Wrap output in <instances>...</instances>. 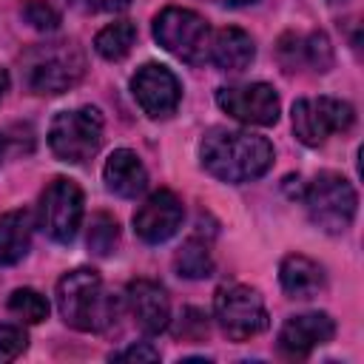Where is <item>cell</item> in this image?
Segmentation results:
<instances>
[{
	"label": "cell",
	"instance_id": "f1b7e54d",
	"mask_svg": "<svg viewBox=\"0 0 364 364\" xmlns=\"http://www.w3.org/2000/svg\"><path fill=\"white\" fill-rule=\"evenodd\" d=\"M6 88H9V74H6V68H0V100H3Z\"/></svg>",
	"mask_w": 364,
	"mask_h": 364
},
{
	"label": "cell",
	"instance_id": "3957f363",
	"mask_svg": "<svg viewBox=\"0 0 364 364\" xmlns=\"http://www.w3.org/2000/svg\"><path fill=\"white\" fill-rule=\"evenodd\" d=\"M23 85L31 94H63L68 88H74L82 74H85V54L77 43L71 40H54V43H43L34 46L23 54Z\"/></svg>",
	"mask_w": 364,
	"mask_h": 364
},
{
	"label": "cell",
	"instance_id": "5bb4252c",
	"mask_svg": "<svg viewBox=\"0 0 364 364\" xmlns=\"http://www.w3.org/2000/svg\"><path fill=\"white\" fill-rule=\"evenodd\" d=\"M336 336V321L327 313L290 316L279 330V347L290 358H304L310 350L327 344Z\"/></svg>",
	"mask_w": 364,
	"mask_h": 364
},
{
	"label": "cell",
	"instance_id": "ffe728a7",
	"mask_svg": "<svg viewBox=\"0 0 364 364\" xmlns=\"http://www.w3.org/2000/svg\"><path fill=\"white\" fill-rule=\"evenodd\" d=\"M173 264L179 270V276L185 279H208L213 273V259H210V250L205 242L199 239H188L176 256H173Z\"/></svg>",
	"mask_w": 364,
	"mask_h": 364
},
{
	"label": "cell",
	"instance_id": "4316f807",
	"mask_svg": "<svg viewBox=\"0 0 364 364\" xmlns=\"http://www.w3.org/2000/svg\"><path fill=\"white\" fill-rule=\"evenodd\" d=\"M94 11H122L131 6V0H88Z\"/></svg>",
	"mask_w": 364,
	"mask_h": 364
},
{
	"label": "cell",
	"instance_id": "277c9868",
	"mask_svg": "<svg viewBox=\"0 0 364 364\" xmlns=\"http://www.w3.org/2000/svg\"><path fill=\"white\" fill-rule=\"evenodd\" d=\"M301 202L307 208L310 222L324 233H344L353 225L358 205L353 185L333 171H321L313 182H307Z\"/></svg>",
	"mask_w": 364,
	"mask_h": 364
},
{
	"label": "cell",
	"instance_id": "e0dca14e",
	"mask_svg": "<svg viewBox=\"0 0 364 364\" xmlns=\"http://www.w3.org/2000/svg\"><path fill=\"white\" fill-rule=\"evenodd\" d=\"M279 282L290 299H313L324 290V270L301 253H290L279 264Z\"/></svg>",
	"mask_w": 364,
	"mask_h": 364
},
{
	"label": "cell",
	"instance_id": "f546056e",
	"mask_svg": "<svg viewBox=\"0 0 364 364\" xmlns=\"http://www.w3.org/2000/svg\"><path fill=\"white\" fill-rule=\"evenodd\" d=\"M222 3H228V6H247V3H256V0H222Z\"/></svg>",
	"mask_w": 364,
	"mask_h": 364
},
{
	"label": "cell",
	"instance_id": "30bf717a",
	"mask_svg": "<svg viewBox=\"0 0 364 364\" xmlns=\"http://www.w3.org/2000/svg\"><path fill=\"white\" fill-rule=\"evenodd\" d=\"M216 102L228 117L247 122V125H273L282 111L279 94L267 82H245V85L219 88Z\"/></svg>",
	"mask_w": 364,
	"mask_h": 364
},
{
	"label": "cell",
	"instance_id": "603a6c76",
	"mask_svg": "<svg viewBox=\"0 0 364 364\" xmlns=\"http://www.w3.org/2000/svg\"><path fill=\"white\" fill-rule=\"evenodd\" d=\"M20 14H23V20H26L31 28H37V31H54V28L60 26V14H57L54 6L46 3V0H26L23 9H20Z\"/></svg>",
	"mask_w": 364,
	"mask_h": 364
},
{
	"label": "cell",
	"instance_id": "52a82bcc",
	"mask_svg": "<svg viewBox=\"0 0 364 364\" xmlns=\"http://www.w3.org/2000/svg\"><path fill=\"white\" fill-rule=\"evenodd\" d=\"M213 316L222 333L233 341H247L267 327L264 299L256 287H247V284H230L216 290Z\"/></svg>",
	"mask_w": 364,
	"mask_h": 364
},
{
	"label": "cell",
	"instance_id": "2e32d148",
	"mask_svg": "<svg viewBox=\"0 0 364 364\" xmlns=\"http://www.w3.org/2000/svg\"><path fill=\"white\" fill-rule=\"evenodd\" d=\"M208 57L222 71H242V68H247L253 63L256 46H253V37L247 31H242L236 26H225V28H219L213 34Z\"/></svg>",
	"mask_w": 364,
	"mask_h": 364
},
{
	"label": "cell",
	"instance_id": "7402d4cb",
	"mask_svg": "<svg viewBox=\"0 0 364 364\" xmlns=\"http://www.w3.org/2000/svg\"><path fill=\"white\" fill-rule=\"evenodd\" d=\"M9 310L20 321H26V324H40L43 318H48V301H46V296H40L31 287H17L9 296Z\"/></svg>",
	"mask_w": 364,
	"mask_h": 364
},
{
	"label": "cell",
	"instance_id": "cb8c5ba5",
	"mask_svg": "<svg viewBox=\"0 0 364 364\" xmlns=\"http://www.w3.org/2000/svg\"><path fill=\"white\" fill-rule=\"evenodd\" d=\"M301 48H304V60L316 71H330V65H333V46H330V40H327L324 31H313L301 43Z\"/></svg>",
	"mask_w": 364,
	"mask_h": 364
},
{
	"label": "cell",
	"instance_id": "8fae6325",
	"mask_svg": "<svg viewBox=\"0 0 364 364\" xmlns=\"http://www.w3.org/2000/svg\"><path fill=\"white\" fill-rule=\"evenodd\" d=\"M131 91H134V100L139 102V108L151 119H168L182 100V88H179L176 74L159 63H145L134 74Z\"/></svg>",
	"mask_w": 364,
	"mask_h": 364
},
{
	"label": "cell",
	"instance_id": "7c38bea8",
	"mask_svg": "<svg viewBox=\"0 0 364 364\" xmlns=\"http://www.w3.org/2000/svg\"><path fill=\"white\" fill-rule=\"evenodd\" d=\"M182 216H185V210H182L179 196L173 191H168V188H159V191H154L136 208V213H134V230H136V236L142 242L159 245V242H168L179 230Z\"/></svg>",
	"mask_w": 364,
	"mask_h": 364
},
{
	"label": "cell",
	"instance_id": "d4e9b609",
	"mask_svg": "<svg viewBox=\"0 0 364 364\" xmlns=\"http://www.w3.org/2000/svg\"><path fill=\"white\" fill-rule=\"evenodd\" d=\"M28 347V336L20 324H0V361H14Z\"/></svg>",
	"mask_w": 364,
	"mask_h": 364
},
{
	"label": "cell",
	"instance_id": "4fadbf2b",
	"mask_svg": "<svg viewBox=\"0 0 364 364\" xmlns=\"http://www.w3.org/2000/svg\"><path fill=\"white\" fill-rule=\"evenodd\" d=\"M125 301L128 310L136 321V327L148 336H156L168 327L171 321V299L165 293L162 284L151 282V279H136L128 284L125 290Z\"/></svg>",
	"mask_w": 364,
	"mask_h": 364
},
{
	"label": "cell",
	"instance_id": "8992f818",
	"mask_svg": "<svg viewBox=\"0 0 364 364\" xmlns=\"http://www.w3.org/2000/svg\"><path fill=\"white\" fill-rule=\"evenodd\" d=\"M48 145L57 159L80 165L91 159L102 145V117L97 108L85 105L77 111H63L48 128Z\"/></svg>",
	"mask_w": 364,
	"mask_h": 364
},
{
	"label": "cell",
	"instance_id": "484cf974",
	"mask_svg": "<svg viewBox=\"0 0 364 364\" xmlns=\"http://www.w3.org/2000/svg\"><path fill=\"white\" fill-rule=\"evenodd\" d=\"M114 361H156L159 358V353L151 347V344H131V347H125V350H119V353H114L111 355Z\"/></svg>",
	"mask_w": 364,
	"mask_h": 364
},
{
	"label": "cell",
	"instance_id": "ac0fdd59",
	"mask_svg": "<svg viewBox=\"0 0 364 364\" xmlns=\"http://www.w3.org/2000/svg\"><path fill=\"white\" fill-rule=\"evenodd\" d=\"M31 213L9 210L0 216V264H17L31 247Z\"/></svg>",
	"mask_w": 364,
	"mask_h": 364
},
{
	"label": "cell",
	"instance_id": "9a60e30c",
	"mask_svg": "<svg viewBox=\"0 0 364 364\" xmlns=\"http://www.w3.org/2000/svg\"><path fill=\"white\" fill-rule=\"evenodd\" d=\"M102 179H105V188L122 199H134L136 193L145 191L148 185V171L145 165L139 162V156L128 148H117L105 168H102Z\"/></svg>",
	"mask_w": 364,
	"mask_h": 364
},
{
	"label": "cell",
	"instance_id": "ba28073f",
	"mask_svg": "<svg viewBox=\"0 0 364 364\" xmlns=\"http://www.w3.org/2000/svg\"><path fill=\"white\" fill-rule=\"evenodd\" d=\"M355 119V111L350 102L336 97H316V100H299L293 102V131L299 142L316 148L330 134L350 131Z\"/></svg>",
	"mask_w": 364,
	"mask_h": 364
},
{
	"label": "cell",
	"instance_id": "d6986e66",
	"mask_svg": "<svg viewBox=\"0 0 364 364\" xmlns=\"http://www.w3.org/2000/svg\"><path fill=\"white\" fill-rule=\"evenodd\" d=\"M134 40H136V26L131 20H117L111 26H105L97 37H94V48L102 60H122L131 48H134Z\"/></svg>",
	"mask_w": 364,
	"mask_h": 364
},
{
	"label": "cell",
	"instance_id": "9c48e42d",
	"mask_svg": "<svg viewBox=\"0 0 364 364\" xmlns=\"http://www.w3.org/2000/svg\"><path fill=\"white\" fill-rule=\"evenodd\" d=\"M82 222V191L74 179L57 176L40 196V228L60 245L74 242Z\"/></svg>",
	"mask_w": 364,
	"mask_h": 364
},
{
	"label": "cell",
	"instance_id": "7a4b0ae2",
	"mask_svg": "<svg viewBox=\"0 0 364 364\" xmlns=\"http://www.w3.org/2000/svg\"><path fill=\"white\" fill-rule=\"evenodd\" d=\"M57 310L68 327L97 333L114 321L117 301L105 293L97 270L77 267L57 282Z\"/></svg>",
	"mask_w": 364,
	"mask_h": 364
},
{
	"label": "cell",
	"instance_id": "6da1fadb",
	"mask_svg": "<svg viewBox=\"0 0 364 364\" xmlns=\"http://www.w3.org/2000/svg\"><path fill=\"white\" fill-rule=\"evenodd\" d=\"M202 168L219 182H250L273 165V145L253 131L210 128L199 142Z\"/></svg>",
	"mask_w": 364,
	"mask_h": 364
},
{
	"label": "cell",
	"instance_id": "44dd1931",
	"mask_svg": "<svg viewBox=\"0 0 364 364\" xmlns=\"http://www.w3.org/2000/svg\"><path fill=\"white\" fill-rule=\"evenodd\" d=\"M119 242V225L111 213L97 210L88 222V250L94 256H111Z\"/></svg>",
	"mask_w": 364,
	"mask_h": 364
},
{
	"label": "cell",
	"instance_id": "5b68a950",
	"mask_svg": "<svg viewBox=\"0 0 364 364\" xmlns=\"http://www.w3.org/2000/svg\"><path fill=\"white\" fill-rule=\"evenodd\" d=\"M154 37L165 51H171L173 57L191 65L205 63L208 48H210L208 20L179 6H168L154 17Z\"/></svg>",
	"mask_w": 364,
	"mask_h": 364
},
{
	"label": "cell",
	"instance_id": "83f0119b",
	"mask_svg": "<svg viewBox=\"0 0 364 364\" xmlns=\"http://www.w3.org/2000/svg\"><path fill=\"white\" fill-rule=\"evenodd\" d=\"M9 151H11V136L9 131H0V162L9 156Z\"/></svg>",
	"mask_w": 364,
	"mask_h": 364
}]
</instances>
